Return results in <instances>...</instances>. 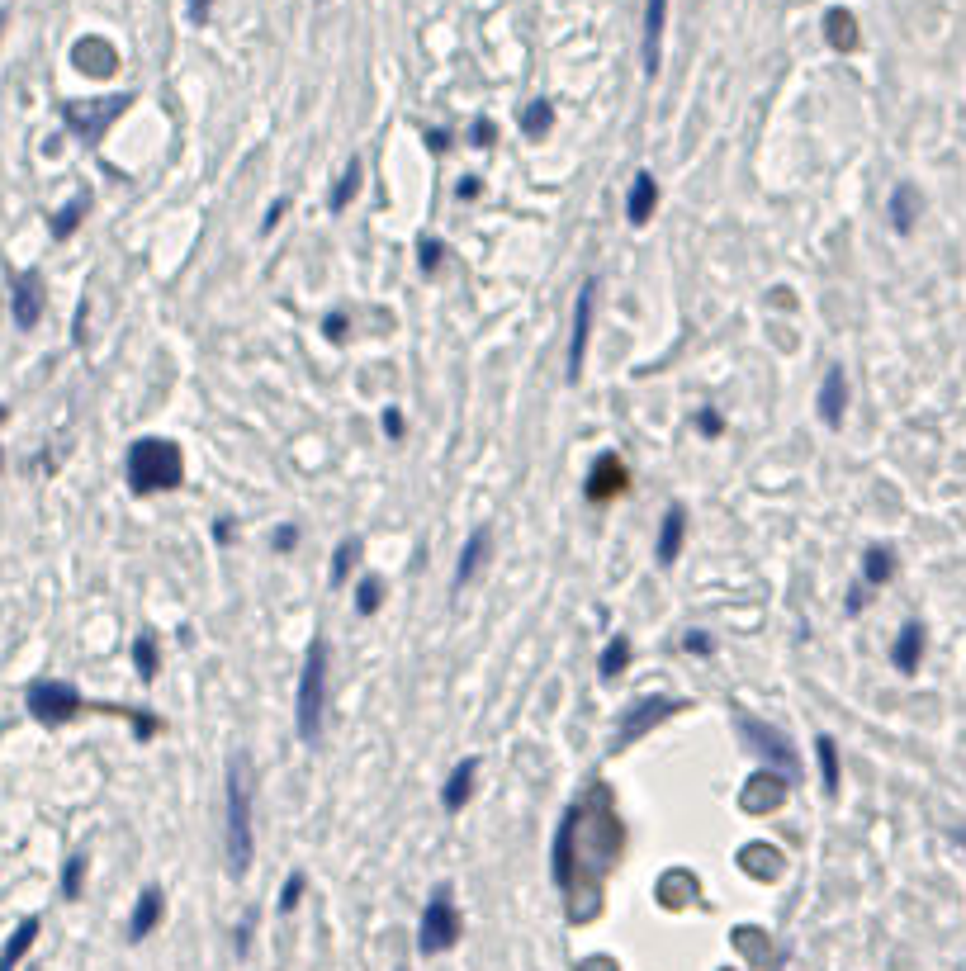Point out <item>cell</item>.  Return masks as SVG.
Masks as SVG:
<instances>
[{"label":"cell","mask_w":966,"mask_h":971,"mask_svg":"<svg viewBox=\"0 0 966 971\" xmlns=\"http://www.w3.org/2000/svg\"><path fill=\"white\" fill-rule=\"evenodd\" d=\"M843 413H848V375H843L839 365L824 375L820 384V417L824 427H843Z\"/></svg>","instance_id":"d6986e66"},{"label":"cell","mask_w":966,"mask_h":971,"mask_svg":"<svg viewBox=\"0 0 966 971\" xmlns=\"http://www.w3.org/2000/svg\"><path fill=\"white\" fill-rule=\"evenodd\" d=\"M469 138H474V147H488L493 138H498V128L488 124V119H474V128H469Z\"/></svg>","instance_id":"f6af8a7d"},{"label":"cell","mask_w":966,"mask_h":971,"mask_svg":"<svg viewBox=\"0 0 966 971\" xmlns=\"http://www.w3.org/2000/svg\"><path fill=\"white\" fill-rule=\"evenodd\" d=\"M133 664H138V673H143L147 683L161 673V649H157L152 635H138V640H133Z\"/></svg>","instance_id":"e575fe53"},{"label":"cell","mask_w":966,"mask_h":971,"mask_svg":"<svg viewBox=\"0 0 966 971\" xmlns=\"http://www.w3.org/2000/svg\"><path fill=\"white\" fill-rule=\"evenodd\" d=\"M280 218H285V199H275V204H270V209H266V223H261V228H266V233H275V223H280Z\"/></svg>","instance_id":"c3c4849f"},{"label":"cell","mask_w":966,"mask_h":971,"mask_svg":"<svg viewBox=\"0 0 966 971\" xmlns=\"http://www.w3.org/2000/svg\"><path fill=\"white\" fill-rule=\"evenodd\" d=\"M251 763L242 754L228 758V782H223V848H228V872L247 877L251 867Z\"/></svg>","instance_id":"7a4b0ae2"},{"label":"cell","mask_w":966,"mask_h":971,"mask_svg":"<svg viewBox=\"0 0 966 971\" xmlns=\"http://www.w3.org/2000/svg\"><path fill=\"white\" fill-rule=\"evenodd\" d=\"M270 545H275V555H285V550H294V545H299V531H294V526H275Z\"/></svg>","instance_id":"b9f144b4"},{"label":"cell","mask_w":966,"mask_h":971,"mask_svg":"<svg viewBox=\"0 0 966 971\" xmlns=\"http://www.w3.org/2000/svg\"><path fill=\"white\" fill-rule=\"evenodd\" d=\"M72 62L86 76H109L114 67H119V57H114V48H109L105 38H81V43L72 48Z\"/></svg>","instance_id":"44dd1931"},{"label":"cell","mask_w":966,"mask_h":971,"mask_svg":"<svg viewBox=\"0 0 966 971\" xmlns=\"http://www.w3.org/2000/svg\"><path fill=\"white\" fill-rule=\"evenodd\" d=\"M517 124H521L526 138H545V133L555 128V105H550V100H531V105L517 114Z\"/></svg>","instance_id":"f1b7e54d"},{"label":"cell","mask_w":966,"mask_h":971,"mask_svg":"<svg viewBox=\"0 0 966 971\" xmlns=\"http://www.w3.org/2000/svg\"><path fill=\"white\" fill-rule=\"evenodd\" d=\"M128 105H133V95H109V100H67L62 105V124L72 128L81 143H100L109 133L114 119H124Z\"/></svg>","instance_id":"8992f818"},{"label":"cell","mask_w":966,"mask_h":971,"mask_svg":"<svg viewBox=\"0 0 966 971\" xmlns=\"http://www.w3.org/2000/svg\"><path fill=\"white\" fill-rule=\"evenodd\" d=\"M24 706H29V716L38 725H67V720H76L86 711V697L72 683H62V678H34L29 692H24Z\"/></svg>","instance_id":"5b68a950"},{"label":"cell","mask_w":966,"mask_h":971,"mask_svg":"<svg viewBox=\"0 0 966 971\" xmlns=\"http://www.w3.org/2000/svg\"><path fill=\"white\" fill-rule=\"evenodd\" d=\"M209 5H214V0H190V19L204 24V19H209Z\"/></svg>","instance_id":"816d5d0a"},{"label":"cell","mask_w":966,"mask_h":971,"mask_svg":"<svg viewBox=\"0 0 966 971\" xmlns=\"http://www.w3.org/2000/svg\"><path fill=\"white\" fill-rule=\"evenodd\" d=\"M124 469H128V488H133L138 498H152V493H171V488H180V479H185V460H180V446L161 441V436H143V441H133Z\"/></svg>","instance_id":"3957f363"},{"label":"cell","mask_w":966,"mask_h":971,"mask_svg":"<svg viewBox=\"0 0 966 971\" xmlns=\"http://www.w3.org/2000/svg\"><path fill=\"white\" fill-rule=\"evenodd\" d=\"M739 730L749 735V744H758V754L763 758H772V763H782V768H796V754H791V739L777 730V725H768V720H739Z\"/></svg>","instance_id":"4fadbf2b"},{"label":"cell","mask_w":966,"mask_h":971,"mask_svg":"<svg viewBox=\"0 0 966 971\" xmlns=\"http://www.w3.org/2000/svg\"><path fill=\"white\" fill-rule=\"evenodd\" d=\"M5 24H10V15H5V10H0V34H5Z\"/></svg>","instance_id":"11a10c76"},{"label":"cell","mask_w":966,"mask_h":971,"mask_svg":"<svg viewBox=\"0 0 966 971\" xmlns=\"http://www.w3.org/2000/svg\"><path fill=\"white\" fill-rule=\"evenodd\" d=\"M626 484H630V469L621 465V455H602V460L592 465L583 493H588V503H611V498L626 493Z\"/></svg>","instance_id":"7c38bea8"},{"label":"cell","mask_w":966,"mask_h":971,"mask_svg":"<svg viewBox=\"0 0 966 971\" xmlns=\"http://www.w3.org/2000/svg\"><path fill=\"white\" fill-rule=\"evenodd\" d=\"M474 782H479V758H460V763H455V773L446 777V787H441V806H446V810H465L469 796H474Z\"/></svg>","instance_id":"ac0fdd59"},{"label":"cell","mask_w":966,"mask_h":971,"mask_svg":"<svg viewBox=\"0 0 966 971\" xmlns=\"http://www.w3.org/2000/svg\"><path fill=\"white\" fill-rule=\"evenodd\" d=\"M919 190H914L910 180H900L891 190V228L895 233H914V218H919Z\"/></svg>","instance_id":"603a6c76"},{"label":"cell","mask_w":966,"mask_h":971,"mask_svg":"<svg viewBox=\"0 0 966 971\" xmlns=\"http://www.w3.org/2000/svg\"><path fill=\"white\" fill-rule=\"evenodd\" d=\"M455 938H460V910H455V900H450V886H441V891L427 900V910H422V924H417V953L436 957V953H446Z\"/></svg>","instance_id":"52a82bcc"},{"label":"cell","mask_w":966,"mask_h":971,"mask_svg":"<svg viewBox=\"0 0 966 971\" xmlns=\"http://www.w3.org/2000/svg\"><path fill=\"white\" fill-rule=\"evenodd\" d=\"M626 848V829L611 810L607 792L573 801L555 834V886L564 891L573 924H588L602 910V877Z\"/></svg>","instance_id":"6da1fadb"},{"label":"cell","mask_w":966,"mask_h":971,"mask_svg":"<svg viewBox=\"0 0 966 971\" xmlns=\"http://www.w3.org/2000/svg\"><path fill=\"white\" fill-rule=\"evenodd\" d=\"M379 602H384V583H379V578H360V588H356V612H360V616H375V612H379Z\"/></svg>","instance_id":"74e56055"},{"label":"cell","mask_w":966,"mask_h":971,"mask_svg":"<svg viewBox=\"0 0 966 971\" xmlns=\"http://www.w3.org/2000/svg\"><path fill=\"white\" fill-rule=\"evenodd\" d=\"M824 43H829L834 53H858V48H862L858 15H853V10H843V5L824 10Z\"/></svg>","instance_id":"5bb4252c"},{"label":"cell","mask_w":966,"mask_h":971,"mask_svg":"<svg viewBox=\"0 0 966 971\" xmlns=\"http://www.w3.org/2000/svg\"><path fill=\"white\" fill-rule=\"evenodd\" d=\"M214 540H218V545H228V540H233V522H228V517L214 522Z\"/></svg>","instance_id":"f5cc1de1"},{"label":"cell","mask_w":966,"mask_h":971,"mask_svg":"<svg viewBox=\"0 0 966 971\" xmlns=\"http://www.w3.org/2000/svg\"><path fill=\"white\" fill-rule=\"evenodd\" d=\"M360 550H365V545H360V536H346V540H341V550L332 555V569H327L332 588H337V583H346V574H351V569L360 564Z\"/></svg>","instance_id":"836d02e7"},{"label":"cell","mask_w":966,"mask_h":971,"mask_svg":"<svg viewBox=\"0 0 966 971\" xmlns=\"http://www.w3.org/2000/svg\"><path fill=\"white\" fill-rule=\"evenodd\" d=\"M815 758H820L824 792L834 796V792H839V782H843V773H839V744H834L829 735H820V739H815Z\"/></svg>","instance_id":"4dcf8cb0"},{"label":"cell","mask_w":966,"mask_h":971,"mask_svg":"<svg viewBox=\"0 0 966 971\" xmlns=\"http://www.w3.org/2000/svg\"><path fill=\"white\" fill-rule=\"evenodd\" d=\"M659 900L663 905H673V910H678V905H692V900H697V882H692L687 872H668V877L659 882Z\"/></svg>","instance_id":"1f68e13d"},{"label":"cell","mask_w":966,"mask_h":971,"mask_svg":"<svg viewBox=\"0 0 966 971\" xmlns=\"http://www.w3.org/2000/svg\"><path fill=\"white\" fill-rule=\"evenodd\" d=\"M43 304H48V294H43V275H38V270H19V275H15V294H10V313H15L19 332L38 327Z\"/></svg>","instance_id":"30bf717a"},{"label":"cell","mask_w":966,"mask_h":971,"mask_svg":"<svg viewBox=\"0 0 966 971\" xmlns=\"http://www.w3.org/2000/svg\"><path fill=\"white\" fill-rule=\"evenodd\" d=\"M0 422H5V403H0Z\"/></svg>","instance_id":"9f6ffc18"},{"label":"cell","mask_w":966,"mask_h":971,"mask_svg":"<svg viewBox=\"0 0 966 971\" xmlns=\"http://www.w3.org/2000/svg\"><path fill=\"white\" fill-rule=\"evenodd\" d=\"M483 559H488V526H479V531L465 540V550H460V564H455V588H469V578L479 574Z\"/></svg>","instance_id":"cb8c5ba5"},{"label":"cell","mask_w":966,"mask_h":971,"mask_svg":"<svg viewBox=\"0 0 966 971\" xmlns=\"http://www.w3.org/2000/svg\"><path fill=\"white\" fill-rule=\"evenodd\" d=\"M0 465H5V455H0Z\"/></svg>","instance_id":"6f0895ef"},{"label":"cell","mask_w":966,"mask_h":971,"mask_svg":"<svg viewBox=\"0 0 966 971\" xmlns=\"http://www.w3.org/2000/svg\"><path fill=\"white\" fill-rule=\"evenodd\" d=\"M592 299H597V285L583 280L578 289V304H573V337H569V384L583 379V360H588V342H592Z\"/></svg>","instance_id":"9c48e42d"},{"label":"cell","mask_w":966,"mask_h":971,"mask_svg":"<svg viewBox=\"0 0 966 971\" xmlns=\"http://www.w3.org/2000/svg\"><path fill=\"white\" fill-rule=\"evenodd\" d=\"M924 649H929V630L919 626V621H910V626L895 635L891 664L900 668V673H919V664H924Z\"/></svg>","instance_id":"2e32d148"},{"label":"cell","mask_w":966,"mask_h":971,"mask_svg":"<svg viewBox=\"0 0 966 971\" xmlns=\"http://www.w3.org/2000/svg\"><path fill=\"white\" fill-rule=\"evenodd\" d=\"M682 702H673V697H644L640 706H630L626 720H621V730H616V749H626L630 739H644L654 725H663L668 716H678Z\"/></svg>","instance_id":"ba28073f"},{"label":"cell","mask_w":966,"mask_h":971,"mask_svg":"<svg viewBox=\"0 0 966 971\" xmlns=\"http://www.w3.org/2000/svg\"><path fill=\"white\" fill-rule=\"evenodd\" d=\"M682 645H687V654H701V659H706V654H711V640H706V635H701V630H692V635H687V640H682Z\"/></svg>","instance_id":"bcb514c9"},{"label":"cell","mask_w":966,"mask_h":971,"mask_svg":"<svg viewBox=\"0 0 966 971\" xmlns=\"http://www.w3.org/2000/svg\"><path fill=\"white\" fill-rule=\"evenodd\" d=\"M654 209H659V180L649 176V171H640L635 185H630V195H626V218L635 223V228H644V223L654 218Z\"/></svg>","instance_id":"ffe728a7"},{"label":"cell","mask_w":966,"mask_h":971,"mask_svg":"<svg viewBox=\"0 0 966 971\" xmlns=\"http://www.w3.org/2000/svg\"><path fill=\"white\" fill-rule=\"evenodd\" d=\"M578 971H621V967H616L611 957H588V962H583Z\"/></svg>","instance_id":"681fc988"},{"label":"cell","mask_w":966,"mask_h":971,"mask_svg":"<svg viewBox=\"0 0 966 971\" xmlns=\"http://www.w3.org/2000/svg\"><path fill=\"white\" fill-rule=\"evenodd\" d=\"M867 607V588H853V597H848V612H862Z\"/></svg>","instance_id":"db71d44e"},{"label":"cell","mask_w":966,"mask_h":971,"mask_svg":"<svg viewBox=\"0 0 966 971\" xmlns=\"http://www.w3.org/2000/svg\"><path fill=\"white\" fill-rule=\"evenodd\" d=\"M787 777H777V773H753L749 782H744V792H739V806L749 810V815H772V810L787 801Z\"/></svg>","instance_id":"8fae6325"},{"label":"cell","mask_w":966,"mask_h":971,"mask_svg":"<svg viewBox=\"0 0 966 971\" xmlns=\"http://www.w3.org/2000/svg\"><path fill=\"white\" fill-rule=\"evenodd\" d=\"M322 716H327V645L313 640L304 673H299V687H294V725H299L304 744L322 739Z\"/></svg>","instance_id":"277c9868"},{"label":"cell","mask_w":966,"mask_h":971,"mask_svg":"<svg viewBox=\"0 0 966 971\" xmlns=\"http://www.w3.org/2000/svg\"><path fill=\"white\" fill-rule=\"evenodd\" d=\"M697 432L701 436H720V432H725V417L706 408V413H697Z\"/></svg>","instance_id":"ee69618b"},{"label":"cell","mask_w":966,"mask_h":971,"mask_svg":"<svg viewBox=\"0 0 966 971\" xmlns=\"http://www.w3.org/2000/svg\"><path fill=\"white\" fill-rule=\"evenodd\" d=\"M441 261H446V247H441L436 237H422V242H417V266H422V275H436Z\"/></svg>","instance_id":"f35d334b"},{"label":"cell","mask_w":966,"mask_h":971,"mask_svg":"<svg viewBox=\"0 0 966 971\" xmlns=\"http://www.w3.org/2000/svg\"><path fill=\"white\" fill-rule=\"evenodd\" d=\"M90 214V190H81V195H72V204H62L53 214V237L57 242H67V237L81 228V218Z\"/></svg>","instance_id":"83f0119b"},{"label":"cell","mask_w":966,"mask_h":971,"mask_svg":"<svg viewBox=\"0 0 966 971\" xmlns=\"http://www.w3.org/2000/svg\"><path fill=\"white\" fill-rule=\"evenodd\" d=\"M161 915H166V896H161V886H147L138 896V905H133V919H128V943H143L161 924Z\"/></svg>","instance_id":"e0dca14e"},{"label":"cell","mask_w":966,"mask_h":971,"mask_svg":"<svg viewBox=\"0 0 966 971\" xmlns=\"http://www.w3.org/2000/svg\"><path fill=\"white\" fill-rule=\"evenodd\" d=\"M895 578V550L891 545H872L867 555H862V583L867 588H886Z\"/></svg>","instance_id":"d4e9b609"},{"label":"cell","mask_w":966,"mask_h":971,"mask_svg":"<svg viewBox=\"0 0 966 971\" xmlns=\"http://www.w3.org/2000/svg\"><path fill=\"white\" fill-rule=\"evenodd\" d=\"M734 948L739 953H753V962H772V943L768 934H758V929H734Z\"/></svg>","instance_id":"8d00e7d4"},{"label":"cell","mask_w":966,"mask_h":971,"mask_svg":"<svg viewBox=\"0 0 966 971\" xmlns=\"http://www.w3.org/2000/svg\"><path fill=\"white\" fill-rule=\"evenodd\" d=\"M479 190H483V185H479V176H465V180H460V190H455V195H460V199H465V204H469V199H479Z\"/></svg>","instance_id":"7dc6e473"},{"label":"cell","mask_w":966,"mask_h":971,"mask_svg":"<svg viewBox=\"0 0 966 971\" xmlns=\"http://www.w3.org/2000/svg\"><path fill=\"white\" fill-rule=\"evenodd\" d=\"M304 886H308V877L304 872H294V877H285V891H280V915H289L299 900H304Z\"/></svg>","instance_id":"ab89813d"},{"label":"cell","mask_w":966,"mask_h":971,"mask_svg":"<svg viewBox=\"0 0 966 971\" xmlns=\"http://www.w3.org/2000/svg\"><path fill=\"white\" fill-rule=\"evenodd\" d=\"M403 432H408L403 413H398V408H384V436H389V441H403Z\"/></svg>","instance_id":"60d3db41"},{"label":"cell","mask_w":966,"mask_h":971,"mask_svg":"<svg viewBox=\"0 0 966 971\" xmlns=\"http://www.w3.org/2000/svg\"><path fill=\"white\" fill-rule=\"evenodd\" d=\"M630 659H635L630 640H626V635H616V640H611V645L602 649V664H597V673H602V678H621Z\"/></svg>","instance_id":"d6a6232c"},{"label":"cell","mask_w":966,"mask_h":971,"mask_svg":"<svg viewBox=\"0 0 966 971\" xmlns=\"http://www.w3.org/2000/svg\"><path fill=\"white\" fill-rule=\"evenodd\" d=\"M663 24H668V0H649V5H644V76H659Z\"/></svg>","instance_id":"9a60e30c"},{"label":"cell","mask_w":966,"mask_h":971,"mask_svg":"<svg viewBox=\"0 0 966 971\" xmlns=\"http://www.w3.org/2000/svg\"><path fill=\"white\" fill-rule=\"evenodd\" d=\"M682 536H687V512L682 507H668L663 512V526H659V545H654V559H659L663 569L682 555Z\"/></svg>","instance_id":"7402d4cb"},{"label":"cell","mask_w":966,"mask_h":971,"mask_svg":"<svg viewBox=\"0 0 966 971\" xmlns=\"http://www.w3.org/2000/svg\"><path fill=\"white\" fill-rule=\"evenodd\" d=\"M86 853H72L67 858V867H62V896L67 900H81V891H86Z\"/></svg>","instance_id":"d590c367"},{"label":"cell","mask_w":966,"mask_h":971,"mask_svg":"<svg viewBox=\"0 0 966 971\" xmlns=\"http://www.w3.org/2000/svg\"><path fill=\"white\" fill-rule=\"evenodd\" d=\"M777 863H782V858H777V848H768V844H753V848H744V853H739V867H744V872H753V877H763V882H772V877H777Z\"/></svg>","instance_id":"f546056e"},{"label":"cell","mask_w":966,"mask_h":971,"mask_svg":"<svg viewBox=\"0 0 966 971\" xmlns=\"http://www.w3.org/2000/svg\"><path fill=\"white\" fill-rule=\"evenodd\" d=\"M427 143H431V152H446V147H450V133H441V128H431V133H427Z\"/></svg>","instance_id":"f907efd6"},{"label":"cell","mask_w":966,"mask_h":971,"mask_svg":"<svg viewBox=\"0 0 966 971\" xmlns=\"http://www.w3.org/2000/svg\"><path fill=\"white\" fill-rule=\"evenodd\" d=\"M346 327H351V318H346V313H332V318L322 323V332H327V342H346Z\"/></svg>","instance_id":"7bdbcfd3"},{"label":"cell","mask_w":966,"mask_h":971,"mask_svg":"<svg viewBox=\"0 0 966 971\" xmlns=\"http://www.w3.org/2000/svg\"><path fill=\"white\" fill-rule=\"evenodd\" d=\"M398 971H403V967H398Z\"/></svg>","instance_id":"680465c9"},{"label":"cell","mask_w":966,"mask_h":971,"mask_svg":"<svg viewBox=\"0 0 966 971\" xmlns=\"http://www.w3.org/2000/svg\"><path fill=\"white\" fill-rule=\"evenodd\" d=\"M38 929H43V924H38L34 915H29V919H24V924H19L15 934H10V943H5V953H0V971H15L19 962L29 957V948H34Z\"/></svg>","instance_id":"4316f807"},{"label":"cell","mask_w":966,"mask_h":971,"mask_svg":"<svg viewBox=\"0 0 966 971\" xmlns=\"http://www.w3.org/2000/svg\"><path fill=\"white\" fill-rule=\"evenodd\" d=\"M360 180H365V166H360V157H351L346 171H341V180L332 185V195H327V209H332V214H346V209H351V199L360 195Z\"/></svg>","instance_id":"484cf974"}]
</instances>
